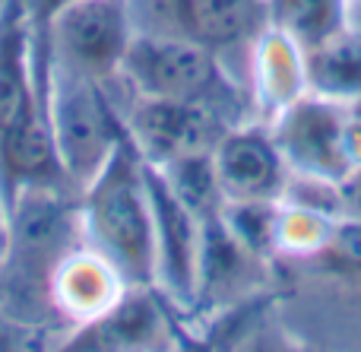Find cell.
<instances>
[{"instance_id": "8", "label": "cell", "mask_w": 361, "mask_h": 352, "mask_svg": "<svg viewBox=\"0 0 361 352\" xmlns=\"http://www.w3.org/2000/svg\"><path fill=\"white\" fill-rule=\"evenodd\" d=\"M212 175L225 203H279L288 165L263 127H228L212 150Z\"/></svg>"}, {"instance_id": "2", "label": "cell", "mask_w": 361, "mask_h": 352, "mask_svg": "<svg viewBox=\"0 0 361 352\" xmlns=\"http://www.w3.org/2000/svg\"><path fill=\"white\" fill-rule=\"evenodd\" d=\"M121 76L146 99H171L203 105L219 114V105L235 95L219 63V51L180 32H133Z\"/></svg>"}, {"instance_id": "21", "label": "cell", "mask_w": 361, "mask_h": 352, "mask_svg": "<svg viewBox=\"0 0 361 352\" xmlns=\"http://www.w3.org/2000/svg\"><path fill=\"white\" fill-rule=\"evenodd\" d=\"M0 10H4V0H0Z\"/></svg>"}, {"instance_id": "15", "label": "cell", "mask_w": 361, "mask_h": 352, "mask_svg": "<svg viewBox=\"0 0 361 352\" xmlns=\"http://www.w3.org/2000/svg\"><path fill=\"white\" fill-rule=\"evenodd\" d=\"M326 251L345 267H361V219L358 216L339 213L330 226V238H326Z\"/></svg>"}, {"instance_id": "4", "label": "cell", "mask_w": 361, "mask_h": 352, "mask_svg": "<svg viewBox=\"0 0 361 352\" xmlns=\"http://www.w3.org/2000/svg\"><path fill=\"white\" fill-rule=\"evenodd\" d=\"M269 133L295 175L339 184L361 162L352 108L324 95L305 92L286 105L273 118Z\"/></svg>"}, {"instance_id": "6", "label": "cell", "mask_w": 361, "mask_h": 352, "mask_svg": "<svg viewBox=\"0 0 361 352\" xmlns=\"http://www.w3.org/2000/svg\"><path fill=\"white\" fill-rule=\"evenodd\" d=\"M146 188L156 219V279L180 302L200 298L203 267V216L175 190L159 165L143 159Z\"/></svg>"}, {"instance_id": "5", "label": "cell", "mask_w": 361, "mask_h": 352, "mask_svg": "<svg viewBox=\"0 0 361 352\" xmlns=\"http://www.w3.org/2000/svg\"><path fill=\"white\" fill-rule=\"evenodd\" d=\"M48 35L51 61L105 86L121 76L127 44L133 38L130 0H73L38 25Z\"/></svg>"}, {"instance_id": "10", "label": "cell", "mask_w": 361, "mask_h": 352, "mask_svg": "<svg viewBox=\"0 0 361 352\" xmlns=\"http://www.w3.org/2000/svg\"><path fill=\"white\" fill-rule=\"evenodd\" d=\"M254 92L273 118L307 92L305 51L276 25L254 42Z\"/></svg>"}, {"instance_id": "17", "label": "cell", "mask_w": 361, "mask_h": 352, "mask_svg": "<svg viewBox=\"0 0 361 352\" xmlns=\"http://www.w3.org/2000/svg\"><path fill=\"white\" fill-rule=\"evenodd\" d=\"M25 10V16H29L32 25H48L51 16L54 13H61L67 4H73V0H19Z\"/></svg>"}, {"instance_id": "3", "label": "cell", "mask_w": 361, "mask_h": 352, "mask_svg": "<svg viewBox=\"0 0 361 352\" xmlns=\"http://www.w3.org/2000/svg\"><path fill=\"white\" fill-rule=\"evenodd\" d=\"M48 111L63 178L86 188L124 137V124L111 111L99 83L57 67L54 61L48 83Z\"/></svg>"}, {"instance_id": "19", "label": "cell", "mask_w": 361, "mask_h": 352, "mask_svg": "<svg viewBox=\"0 0 361 352\" xmlns=\"http://www.w3.org/2000/svg\"><path fill=\"white\" fill-rule=\"evenodd\" d=\"M345 16H349V29L361 32V0H345Z\"/></svg>"}, {"instance_id": "14", "label": "cell", "mask_w": 361, "mask_h": 352, "mask_svg": "<svg viewBox=\"0 0 361 352\" xmlns=\"http://www.w3.org/2000/svg\"><path fill=\"white\" fill-rule=\"evenodd\" d=\"M267 19L301 51L349 29L345 0H267Z\"/></svg>"}, {"instance_id": "1", "label": "cell", "mask_w": 361, "mask_h": 352, "mask_svg": "<svg viewBox=\"0 0 361 352\" xmlns=\"http://www.w3.org/2000/svg\"><path fill=\"white\" fill-rule=\"evenodd\" d=\"M82 226L127 286L156 283V219L146 188L143 156L124 127V137L111 150L95 178L82 188Z\"/></svg>"}, {"instance_id": "11", "label": "cell", "mask_w": 361, "mask_h": 352, "mask_svg": "<svg viewBox=\"0 0 361 352\" xmlns=\"http://www.w3.org/2000/svg\"><path fill=\"white\" fill-rule=\"evenodd\" d=\"M124 279L102 254H73L61 260L51 277V292L63 311L82 321H95L118 305V292Z\"/></svg>"}, {"instance_id": "18", "label": "cell", "mask_w": 361, "mask_h": 352, "mask_svg": "<svg viewBox=\"0 0 361 352\" xmlns=\"http://www.w3.org/2000/svg\"><path fill=\"white\" fill-rule=\"evenodd\" d=\"M6 248H10V213H6L4 200H0V257L6 254Z\"/></svg>"}, {"instance_id": "13", "label": "cell", "mask_w": 361, "mask_h": 352, "mask_svg": "<svg viewBox=\"0 0 361 352\" xmlns=\"http://www.w3.org/2000/svg\"><path fill=\"white\" fill-rule=\"evenodd\" d=\"M307 92L355 105L361 102V32L343 29L339 35L305 51Z\"/></svg>"}, {"instance_id": "16", "label": "cell", "mask_w": 361, "mask_h": 352, "mask_svg": "<svg viewBox=\"0 0 361 352\" xmlns=\"http://www.w3.org/2000/svg\"><path fill=\"white\" fill-rule=\"evenodd\" d=\"M339 210H343V216L361 219V162L339 181Z\"/></svg>"}, {"instance_id": "9", "label": "cell", "mask_w": 361, "mask_h": 352, "mask_svg": "<svg viewBox=\"0 0 361 352\" xmlns=\"http://www.w3.org/2000/svg\"><path fill=\"white\" fill-rule=\"evenodd\" d=\"M48 35L29 23L19 0H4L0 10V133L19 118L38 83Z\"/></svg>"}, {"instance_id": "12", "label": "cell", "mask_w": 361, "mask_h": 352, "mask_svg": "<svg viewBox=\"0 0 361 352\" xmlns=\"http://www.w3.org/2000/svg\"><path fill=\"white\" fill-rule=\"evenodd\" d=\"M260 4L263 0H169V13L180 35L225 51L254 32Z\"/></svg>"}, {"instance_id": "7", "label": "cell", "mask_w": 361, "mask_h": 352, "mask_svg": "<svg viewBox=\"0 0 361 352\" xmlns=\"http://www.w3.org/2000/svg\"><path fill=\"white\" fill-rule=\"evenodd\" d=\"M124 127L137 143L140 156L162 169L184 159L212 156L222 137L219 114L209 108L171 99H146V95H137Z\"/></svg>"}, {"instance_id": "20", "label": "cell", "mask_w": 361, "mask_h": 352, "mask_svg": "<svg viewBox=\"0 0 361 352\" xmlns=\"http://www.w3.org/2000/svg\"><path fill=\"white\" fill-rule=\"evenodd\" d=\"M10 346H13V336L6 334V327H4L0 330V349H10Z\"/></svg>"}]
</instances>
